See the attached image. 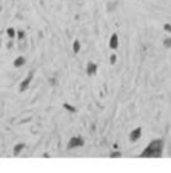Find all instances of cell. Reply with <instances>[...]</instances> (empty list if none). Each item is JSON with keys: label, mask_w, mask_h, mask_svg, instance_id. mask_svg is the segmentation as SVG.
<instances>
[{"label": "cell", "mask_w": 171, "mask_h": 173, "mask_svg": "<svg viewBox=\"0 0 171 173\" xmlns=\"http://www.w3.org/2000/svg\"><path fill=\"white\" fill-rule=\"evenodd\" d=\"M31 76H32V75H30V76H28V79H25L24 82L21 83V87H20V90H21V91L25 90V87H27V86H28V83H30V79H31Z\"/></svg>", "instance_id": "obj_1"}, {"label": "cell", "mask_w": 171, "mask_h": 173, "mask_svg": "<svg viewBox=\"0 0 171 173\" xmlns=\"http://www.w3.org/2000/svg\"><path fill=\"white\" fill-rule=\"evenodd\" d=\"M23 63H24V58H18L16 60H15V66L19 67V66H21Z\"/></svg>", "instance_id": "obj_2"}, {"label": "cell", "mask_w": 171, "mask_h": 173, "mask_svg": "<svg viewBox=\"0 0 171 173\" xmlns=\"http://www.w3.org/2000/svg\"><path fill=\"white\" fill-rule=\"evenodd\" d=\"M8 35H10L11 38H14L15 36V31L12 30V28H8Z\"/></svg>", "instance_id": "obj_3"}, {"label": "cell", "mask_w": 171, "mask_h": 173, "mask_svg": "<svg viewBox=\"0 0 171 173\" xmlns=\"http://www.w3.org/2000/svg\"><path fill=\"white\" fill-rule=\"evenodd\" d=\"M23 148V145H19V146H16V148H15V154H18L19 152H20V149Z\"/></svg>", "instance_id": "obj_4"}]
</instances>
